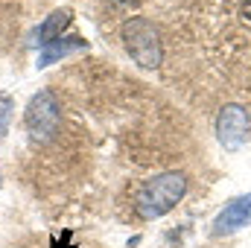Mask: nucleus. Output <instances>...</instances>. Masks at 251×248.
I'll return each instance as SVG.
<instances>
[{"label": "nucleus", "instance_id": "1", "mask_svg": "<svg viewBox=\"0 0 251 248\" xmlns=\"http://www.w3.org/2000/svg\"><path fill=\"white\" fill-rule=\"evenodd\" d=\"M184 193H187L184 173H161L137 190L134 210L140 219H161L184 198Z\"/></svg>", "mask_w": 251, "mask_h": 248}, {"label": "nucleus", "instance_id": "9", "mask_svg": "<svg viewBox=\"0 0 251 248\" xmlns=\"http://www.w3.org/2000/svg\"><path fill=\"white\" fill-rule=\"evenodd\" d=\"M243 18L251 21V0H243Z\"/></svg>", "mask_w": 251, "mask_h": 248}, {"label": "nucleus", "instance_id": "2", "mask_svg": "<svg viewBox=\"0 0 251 248\" xmlns=\"http://www.w3.org/2000/svg\"><path fill=\"white\" fill-rule=\"evenodd\" d=\"M123 44L126 53L134 59V64L155 70L164 62V44H161V32L149 18H128L123 24Z\"/></svg>", "mask_w": 251, "mask_h": 248}, {"label": "nucleus", "instance_id": "3", "mask_svg": "<svg viewBox=\"0 0 251 248\" xmlns=\"http://www.w3.org/2000/svg\"><path fill=\"white\" fill-rule=\"evenodd\" d=\"M24 125L35 140H50L62 128V105L53 91H38L24 111Z\"/></svg>", "mask_w": 251, "mask_h": 248}, {"label": "nucleus", "instance_id": "8", "mask_svg": "<svg viewBox=\"0 0 251 248\" xmlns=\"http://www.w3.org/2000/svg\"><path fill=\"white\" fill-rule=\"evenodd\" d=\"M12 111H15V99H12L9 94H0V137H6V134H9Z\"/></svg>", "mask_w": 251, "mask_h": 248}, {"label": "nucleus", "instance_id": "10", "mask_svg": "<svg viewBox=\"0 0 251 248\" xmlns=\"http://www.w3.org/2000/svg\"><path fill=\"white\" fill-rule=\"evenodd\" d=\"M117 3H128V0H117Z\"/></svg>", "mask_w": 251, "mask_h": 248}, {"label": "nucleus", "instance_id": "4", "mask_svg": "<svg viewBox=\"0 0 251 248\" xmlns=\"http://www.w3.org/2000/svg\"><path fill=\"white\" fill-rule=\"evenodd\" d=\"M216 137L225 149L243 146V140L249 137V111L243 105H225L216 114Z\"/></svg>", "mask_w": 251, "mask_h": 248}, {"label": "nucleus", "instance_id": "6", "mask_svg": "<svg viewBox=\"0 0 251 248\" xmlns=\"http://www.w3.org/2000/svg\"><path fill=\"white\" fill-rule=\"evenodd\" d=\"M70 21H73V12L64 6V9H56V12H50V18H44V24L38 26V44L41 47H50V44H56L59 38H62V32L70 26Z\"/></svg>", "mask_w": 251, "mask_h": 248}, {"label": "nucleus", "instance_id": "5", "mask_svg": "<svg viewBox=\"0 0 251 248\" xmlns=\"http://www.w3.org/2000/svg\"><path fill=\"white\" fill-rule=\"evenodd\" d=\"M251 222V193L228 201L222 207V213L213 219V234L222 237V234H231V231H240Z\"/></svg>", "mask_w": 251, "mask_h": 248}, {"label": "nucleus", "instance_id": "7", "mask_svg": "<svg viewBox=\"0 0 251 248\" xmlns=\"http://www.w3.org/2000/svg\"><path fill=\"white\" fill-rule=\"evenodd\" d=\"M85 47H88L85 38H59L56 44H50V47L41 50V56H38V67H50L53 62H59V59L70 56V53H79V50H85Z\"/></svg>", "mask_w": 251, "mask_h": 248}]
</instances>
